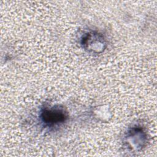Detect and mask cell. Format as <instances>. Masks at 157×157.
<instances>
[{
	"label": "cell",
	"mask_w": 157,
	"mask_h": 157,
	"mask_svg": "<svg viewBox=\"0 0 157 157\" xmlns=\"http://www.w3.org/2000/svg\"><path fill=\"white\" fill-rule=\"evenodd\" d=\"M81 44L85 50L92 53L102 52L106 45L103 36L96 32L85 34L82 39Z\"/></svg>",
	"instance_id": "7a4b0ae2"
},
{
	"label": "cell",
	"mask_w": 157,
	"mask_h": 157,
	"mask_svg": "<svg viewBox=\"0 0 157 157\" xmlns=\"http://www.w3.org/2000/svg\"><path fill=\"white\" fill-rule=\"evenodd\" d=\"M42 121L48 126L61 124L67 119V113L59 107H45L40 113Z\"/></svg>",
	"instance_id": "6da1fadb"
}]
</instances>
